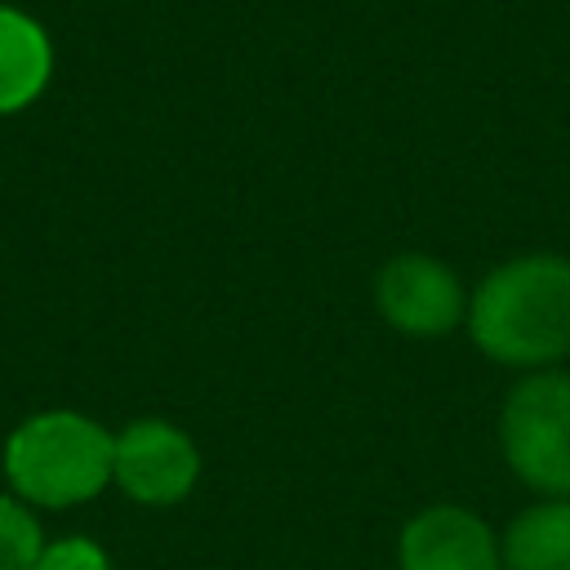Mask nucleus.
<instances>
[{"label":"nucleus","instance_id":"nucleus-1","mask_svg":"<svg viewBox=\"0 0 570 570\" xmlns=\"http://www.w3.org/2000/svg\"><path fill=\"white\" fill-rule=\"evenodd\" d=\"M472 343L517 370H552L570 356V258L521 254L481 276L468 294Z\"/></svg>","mask_w":570,"mask_h":570},{"label":"nucleus","instance_id":"nucleus-2","mask_svg":"<svg viewBox=\"0 0 570 570\" xmlns=\"http://www.w3.org/2000/svg\"><path fill=\"white\" fill-rule=\"evenodd\" d=\"M116 432L80 410L27 414L0 450L9 490L31 508H80L111 485Z\"/></svg>","mask_w":570,"mask_h":570},{"label":"nucleus","instance_id":"nucleus-3","mask_svg":"<svg viewBox=\"0 0 570 570\" xmlns=\"http://www.w3.org/2000/svg\"><path fill=\"white\" fill-rule=\"evenodd\" d=\"M508 468L539 494L570 499V374L530 370L499 410Z\"/></svg>","mask_w":570,"mask_h":570},{"label":"nucleus","instance_id":"nucleus-4","mask_svg":"<svg viewBox=\"0 0 570 570\" xmlns=\"http://www.w3.org/2000/svg\"><path fill=\"white\" fill-rule=\"evenodd\" d=\"M200 481L196 441L169 419H134L116 432L111 485L142 508H174Z\"/></svg>","mask_w":570,"mask_h":570},{"label":"nucleus","instance_id":"nucleus-5","mask_svg":"<svg viewBox=\"0 0 570 570\" xmlns=\"http://www.w3.org/2000/svg\"><path fill=\"white\" fill-rule=\"evenodd\" d=\"M379 316L410 338H441L468 321V294L459 276L432 254H396L374 276Z\"/></svg>","mask_w":570,"mask_h":570},{"label":"nucleus","instance_id":"nucleus-6","mask_svg":"<svg viewBox=\"0 0 570 570\" xmlns=\"http://www.w3.org/2000/svg\"><path fill=\"white\" fill-rule=\"evenodd\" d=\"M401 570H503L494 530L459 503H432L414 512L396 539Z\"/></svg>","mask_w":570,"mask_h":570},{"label":"nucleus","instance_id":"nucleus-7","mask_svg":"<svg viewBox=\"0 0 570 570\" xmlns=\"http://www.w3.org/2000/svg\"><path fill=\"white\" fill-rule=\"evenodd\" d=\"M53 80L49 31L13 4H0V116L27 111Z\"/></svg>","mask_w":570,"mask_h":570},{"label":"nucleus","instance_id":"nucleus-8","mask_svg":"<svg viewBox=\"0 0 570 570\" xmlns=\"http://www.w3.org/2000/svg\"><path fill=\"white\" fill-rule=\"evenodd\" d=\"M499 552L503 570H570V499H543L517 512Z\"/></svg>","mask_w":570,"mask_h":570},{"label":"nucleus","instance_id":"nucleus-9","mask_svg":"<svg viewBox=\"0 0 570 570\" xmlns=\"http://www.w3.org/2000/svg\"><path fill=\"white\" fill-rule=\"evenodd\" d=\"M45 548V530L13 490H0V570H31Z\"/></svg>","mask_w":570,"mask_h":570},{"label":"nucleus","instance_id":"nucleus-10","mask_svg":"<svg viewBox=\"0 0 570 570\" xmlns=\"http://www.w3.org/2000/svg\"><path fill=\"white\" fill-rule=\"evenodd\" d=\"M31 570H116V566L102 543H94L85 534H67V539L45 543Z\"/></svg>","mask_w":570,"mask_h":570}]
</instances>
